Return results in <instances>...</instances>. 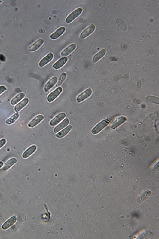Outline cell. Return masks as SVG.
I'll use <instances>...</instances> for the list:
<instances>
[{"label":"cell","instance_id":"18","mask_svg":"<svg viewBox=\"0 0 159 239\" xmlns=\"http://www.w3.org/2000/svg\"><path fill=\"white\" fill-rule=\"evenodd\" d=\"M127 120V119L124 116L118 118L112 125L111 128L113 129L117 128Z\"/></svg>","mask_w":159,"mask_h":239},{"label":"cell","instance_id":"9","mask_svg":"<svg viewBox=\"0 0 159 239\" xmlns=\"http://www.w3.org/2000/svg\"><path fill=\"white\" fill-rule=\"evenodd\" d=\"M17 220L16 216H14L5 221L2 226V228L3 230H7L13 226Z\"/></svg>","mask_w":159,"mask_h":239},{"label":"cell","instance_id":"17","mask_svg":"<svg viewBox=\"0 0 159 239\" xmlns=\"http://www.w3.org/2000/svg\"><path fill=\"white\" fill-rule=\"evenodd\" d=\"M29 102V100L27 98H25L21 101L15 106L14 110L15 112L18 113L28 104Z\"/></svg>","mask_w":159,"mask_h":239},{"label":"cell","instance_id":"22","mask_svg":"<svg viewBox=\"0 0 159 239\" xmlns=\"http://www.w3.org/2000/svg\"><path fill=\"white\" fill-rule=\"evenodd\" d=\"M25 96V94L23 93H20L14 97L11 101V104L14 105L17 104L18 102L22 100Z\"/></svg>","mask_w":159,"mask_h":239},{"label":"cell","instance_id":"6","mask_svg":"<svg viewBox=\"0 0 159 239\" xmlns=\"http://www.w3.org/2000/svg\"><path fill=\"white\" fill-rule=\"evenodd\" d=\"M66 117V114L65 113L63 112L60 113L52 120L49 124L51 126H56L63 121Z\"/></svg>","mask_w":159,"mask_h":239},{"label":"cell","instance_id":"5","mask_svg":"<svg viewBox=\"0 0 159 239\" xmlns=\"http://www.w3.org/2000/svg\"><path fill=\"white\" fill-rule=\"evenodd\" d=\"M95 25L93 24H91L81 32L80 35V38L81 39H85L92 34L95 31Z\"/></svg>","mask_w":159,"mask_h":239},{"label":"cell","instance_id":"16","mask_svg":"<svg viewBox=\"0 0 159 239\" xmlns=\"http://www.w3.org/2000/svg\"><path fill=\"white\" fill-rule=\"evenodd\" d=\"M69 123V120L68 118H66L61 123L59 124L54 129V132L57 133L64 128L68 126Z\"/></svg>","mask_w":159,"mask_h":239},{"label":"cell","instance_id":"13","mask_svg":"<svg viewBox=\"0 0 159 239\" xmlns=\"http://www.w3.org/2000/svg\"><path fill=\"white\" fill-rule=\"evenodd\" d=\"M76 47L75 43L70 44L62 51L61 53V55L62 57H66L73 52Z\"/></svg>","mask_w":159,"mask_h":239},{"label":"cell","instance_id":"21","mask_svg":"<svg viewBox=\"0 0 159 239\" xmlns=\"http://www.w3.org/2000/svg\"><path fill=\"white\" fill-rule=\"evenodd\" d=\"M106 53V51L105 49H103L96 54L93 57V62L94 63L97 62L105 55Z\"/></svg>","mask_w":159,"mask_h":239},{"label":"cell","instance_id":"8","mask_svg":"<svg viewBox=\"0 0 159 239\" xmlns=\"http://www.w3.org/2000/svg\"><path fill=\"white\" fill-rule=\"evenodd\" d=\"M45 117L42 115H39L35 117L29 122L28 124V126L31 128L35 127L42 122Z\"/></svg>","mask_w":159,"mask_h":239},{"label":"cell","instance_id":"29","mask_svg":"<svg viewBox=\"0 0 159 239\" xmlns=\"http://www.w3.org/2000/svg\"><path fill=\"white\" fill-rule=\"evenodd\" d=\"M3 163L1 161H0V168H1L3 165Z\"/></svg>","mask_w":159,"mask_h":239},{"label":"cell","instance_id":"14","mask_svg":"<svg viewBox=\"0 0 159 239\" xmlns=\"http://www.w3.org/2000/svg\"><path fill=\"white\" fill-rule=\"evenodd\" d=\"M44 42V40L42 39H38L29 47V50L31 52L35 51L41 46Z\"/></svg>","mask_w":159,"mask_h":239},{"label":"cell","instance_id":"11","mask_svg":"<svg viewBox=\"0 0 159 239\" xmlns=\"http://www.w3.org/2000/svg\"><path fill=\"white\" fill-rule=\"evenodd\" d=\"M66 28L64 26H61L59 28L55 31L50 36L51 39L52 40L57 39L61 36L65 32Z\"/></svg>","mask_w":159,"mask_h":239},{"label":"cell","instance_id":"1","mask_svg":"<svg viewBox=\"0 0 159 239\" xmlns=\"http://www.w3.org/2000/svg\"><path fill=\"white\" fill-rule=\"evenodd\" d=\"M83 9L81 8H79L74 10L71 13L66 19V22L69 24L78 17L83 12Z\"/></svg>","mask_w":159,"mask_h":239},{"label":"cell","instance_id":"24","mask_svg":"<svg viewBox=\"0 0 159 239\" xmlns=\"http://www.w3.org/2000/svg\"><path fill=\"white\" fill-rule=\"evenodd\" d=\"M67 77V74L66 73H62L59 78L58 81L56 86V87L58 88L61 86L64 82Z\"/></svg>","mask_w":159,"mask_h":239},{"label":"cell","instance_id":"4","mask_svg":"<svg viewBox=\"0 0 159 239\" xmlns=\"http://www.w3.org/2000/svg\"><path fill=\"white\" fill-rule=\"evenodd\" d=\"M92 93V91L89 88L80 94L76 98V101L78 103L83 102L90 97Z\"/></svg>","mask_w":159,"mask_h":239},{"label":"cell","instance_id":"26","mask_svg":"<svg viewBox=\"0 0 159 239\" xmlns=\"http://www.w3.org/2000/svg\"><path fill=\"white\" fill-rule=\"evenodd\" d=\"M151 194V191H146L139 198L138 200V201L139 202L143 201L149 197Z\"/></svg>","mask_w":159,"mask_h":239},{"label":"cell","instance_id":"20","mask_svg":"<svg viewBox=\"0 0 159 239\" xmlns=\"http://www.w3.org/2000/svg\"><path fill=\"white\" fill-rule=\"evenodd\" d=\"M72 126L71 125H69L66 127L61 132L56 135V137L59 138H61L65 136L72 129Z\"/></svg>","mask_w":159,"mask_h":239},{"label":"cell","instance_id":"28","mask_svg":"<svg viewBox=\"0 0 159 239\" xmlns=\"http://www.w3.org/2000/svg\"><path fill=\"white\" fill-rule=\"evenodd\" d=\"M7 89V88L5 86H0V95L3 93L4 91H6Z\"/></svg>","mask_w":159,"mask_h":239},{"label":"cell","instance_id":"19","mask_svg":"<svg viewBox=\"0 0 159 239\" xmlns=\"http://www.w3.org/2000/svg\"><path fill=\"white\" fill-rule=\"evenodd\" d=\"M17 162V160L14 158V157L9 159L5 162L2 168V170L3 171H6L8 170Z\"/></svg>","mask_w":159,"mask_h":239},{"label":"cell","instance_id":"25","mask_svg":"<svg viewBox=\"0 0 159 239\" xmlns=\"http://www.w3.org/2000/svg\"><path fill=\"white\" fill-rule=\"evenodd\" d=\"M146 100L153 104H159V98L154 96H149L146 97Z\"/></svg>","mask_w":159,"mask_h":239},{"label":"cell","instance_id":"27","mask_svg":"<svg viewBox=\"0 0 159 239\" xmlns=\"http://www.w3.org/2000/svg\"><path fill=\"white\" fill-rule=\"evenodd\" d=\"M6 143L7 140L5 138H2L0 140V149L2 148Z\"/></svg>","mask_w":159,"mask_h":239},{"label":"cell","instance_id":"15","mask_svg":"<svg viewBox=\"0 0 159 239\" xmlns=\"http://www.w3.org/2000/svg\"><path fill=\"white\" fill-rule=\"evenodd\" d=\"M37 149V146L35 145H32L24 152L22 156L23 159H27L33 154Z\"/></svg>","mask_w":159,"mask_h":239},{"label":"cell","instance_id":"10","mask_svg":"<svg viewBox=\"0 0 159 239\" xmlns=\"http://www.w3.org/2000/svg\"><path fill=\"white\" fill-rule=\"evenodd\" d=\"M54 58V55L52 53L50 52L44 57L39 63V66L42 67H44L47 64L50 62Z\"/></svg>","mask_w":159,"mask_h":239},{"label":"cell","instance_id":"2","mask_svg":"<svg viewBox=\"0 0 159 239\" xmlns=\"http://www.w3.org/2000/svg\"><path fill=\"white\" fill-rule=\"evenodd\" d=\"M109 121L107 119L104 120L99 123L91 130V133L93 134H96L99 133L102 130L108 126Z\"/></svg>","mask_w":159,"mask_h":239},{"label":"cell","instance_id":"3","mask_svg":"<svg viewBox=\"0 0 159 239\" xmlns=\"http://www.w3.org/2000/svg\"><path fill=\"white\" fill-rule=\"evenodd\" d=\"M63 91L61 87H58L56 89L49 94L47 97V100L49 103H51L56 99Z\"/></svg>","mask_w":159,"mask_h":239},{"label":"cell","instance_id":"12","mask_svg":"<svg viewBox=\"0 0 159 239\" xmlns=\"http://www.w3.org/2000/svg\"><path fill=\"white\" fill-rule=\"evenodd\" d=\"M67 57H63L60 58L53 65V67L55 70H58L62 67L68 61Z\"/></svg>","mask_w":159,"mask_h":239},{"label":"cell","instance_id":"7","mask_svg":"<svg viewBox=\"0 0 159 239\" xmlns=\"http://www.w3.org/2000/svg\"><path fill=\"white\" fill-rule=\"evenodd\" d=\"M58 80V78L56 76L54 77L49 80L45 84L44 88L45 92L48 93L57 84Z\"/></svg>","mask_w":159,"mask_h":239},{"label":"cell","instance_id":"23","mask_svg":"<svg viewBox=\"0 0 159 239\" xmlns=\"http://www.w3.org/2000/svg\"><path fill=\"white\" fill-rule=\"evenodd\" d=\"M20 115L18 113H15L7 120L5 121V123L8 125H10L14 123L19 118Z\"/></svg>","mask_w":159,"mask_h":239}]
</instances>
